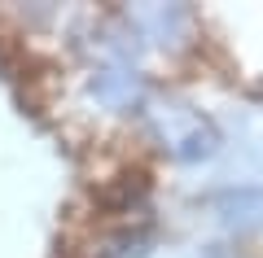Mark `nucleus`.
Wrapping results in <instances>:
<instances>
[{
    "label": "nucleus",
    "instance_id": "obj_1",
    "mask_svg": "<svg viewBox=\"0 0 263 258\" xmlns=\"http://www.w3.org/2000/svg\"><path fill=\"white\" fill-rule=\"evenodd\" d=\"M92 96L101 105H114V110H132V105L145 101V83L127 66H105L92 74Z\"/></svg>",
    "mask_w": 263,
    "mask_h": 258
},
{
    "label": "nucleus",
    "instance_id": "obj_2",
    "mask_svg": "<svg viewBox=\"0 0 263 258\" xmlns=\"http://www.w3.org/2000/svg\"><path fill=\"white\" fill-rule=\"evenodd\" d=\"M145 245H149V236H145V232H119V236H110L92 258H141Z\"/></svg>",
    "mask_w": 263,
    "mask_h": 258
}]
</instances>
